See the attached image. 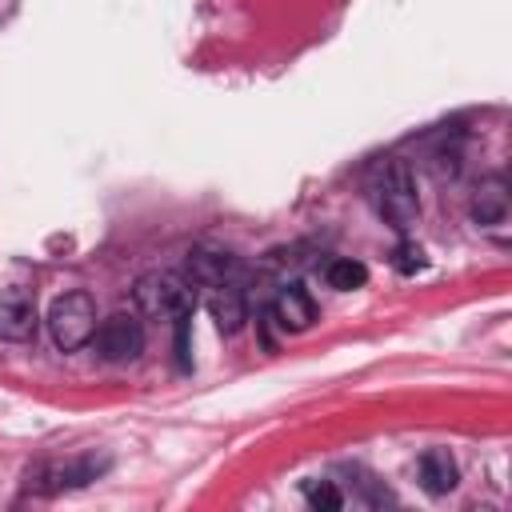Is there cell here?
Returning <instances> with one entry per match:
<instances>
[{"mask_svg": "<svg viewBox=\"0 0 512 512\" xmlns=\"http://www.w3.org/2000/svg\"><path fill=\"white\" fill-rule=\"evenodd\" d=\"M36 324H40L36 300L24 288H4L0 292V336L24 344V340L36 336Z\"/></svg>", "mask_w": 512, "mask_h": 512, "instance_id": "5b68a950", "label": "cell"}, {"mask_svg": "<svg viewBox=\"0 0 512 512\" xmlns=\"http://www.w3.org/2000/svg\"><path fill=\"white\" fill-rule=\"evenodd\" d=\"M368 200L376 208V216L396 228V232H408L416 220H420V196H416V180H412V168L404 160H384L368 184Z\"/></svg>", "mask_w": 512, "mask_h": 512, "instance_id": "6da1fadb", "label": "cell"}, {"mask_svg": "<svg viewBox=\"0 0 512 512\" xmlns=\"http://www.w3.org/2000/svg\"><path fill=\"white\" fill-rule=\"evenodd\" d=\"M304 500H308L312 508H324V512H336V508L344 504V496H340V488H336L332 480H308V484H304Z\"/></svg>", "mask_w": 512, "mask_h": 512, "instance_id": "4fadbf2b", "label": "cell"}, {"mask_svg": "<svg viewBox=\"0 0 512 512\" xmlns=\"http://www.w3.org/2000/svg\"><path fill=\"white\" fill-rule=\"evenodd\" d=\"M472 220L480 228H500L508 224V180L504 176H484L472 192V204H468Z\"/></svg>", "mask_w": 512, "mask_h": 512, "instance_id": "9c48e42d", "label": "cell"}, {"mask_svg": "<svg viewBox=\"0 0 512 512\" xmlns=\"http://www.w3.org/2000/svg\"><path fill=\"white\" fill-rule=\"evenodd\" d=\"M104 468H108V460L84 456V460H72V464L40 468L36 476H28V488H36V492H60V488H80V484L96 480V476H100Z\"/></svg>", "mask_w": 512, "mask_h": 512, "instance_id": "ba28073f", "label": "cell"}, {"mask_svg": "<svg viewBox=\"0 0 512 512\" xmlns=\"http://www.w3.org/2000/svg\"><path fill=\"white\" fill-rule=\"evenodd\" d=\"M136 312L148 320H180L196 312V288H188V280H180L176 272H144L132 288Z\"/></svg>", "mask_w": 512, "mask_h": 512, "instance_id": "7a4b0ae2", "label": "cell"}, {"mask_svg": "<svg viewBox=\"0 0 512 512\" xmlns=\"http://www.w3.org/2000/svg\"><path fill=\"white\" fill-rule=\"evenodd\" d=\"M420 488L428 496H444L456 488V460L448 456V448H428L420 456Z\"/></svg>", "mask_w": 512, "mask_h": 512, "instance_id": "8fae6325", "label": "cell"}, {"mask_svg": "<svg viewBox=\"0 0 512 512\" xmlns=\"http://www.w3.org/2000/svg\"><path fill=\"white\" fill-rule=\"evenodd\" d=\"M48 328L60 352H76L96 332V300L88 292H64L48 308Z\"/></svg>", "mask_w": 512, "mask_h": 512, "instance_id": "3957f363", "label": "cell"}, {"mask_svg": "<svg viewBox=\"0 0 512 512\" xmlns=\"http://www.w3.org/2000/svg\"><path fill=\"white\" fill-rule=\"evenodd\" d=\"M272 320L284 332H308L316 324V300L308 296L304 284H284L272 300Z\"/></svg>", "mask_w": 512, "mask_h": 512, "instance_id": "52a82bcc", "label": "cell"}, {"mask_svg": "<svg viewBox=\"0 0 512 512\" xmlns=\"http://www.w3.org/2000/svg\"><path fill=\"white\" fill-rule=\"evenodd\" d=\"M208 312H212V320H216V328L220 332H240L244 328V320H248V296H244V288L240 284H216V288H208Z\"/></svg>", "mask_w": 512, "mask_h": 512, "instance_id": "30bf717a", "label": "cell"}, {"mask_svg": "<svg viewBox=\"0 0 512 512\" xmlns=\"http://www.w3.org/2000/svg\"><path fill=\"white\" fill-rule=\"evenodd\" d=\"M392 264H396V272L412 276V272H420L428 260H424V252H420L416 244H400V248H396V256H392Z\"/></svg>", "mask_w": 512, "mask_h": 512, "instance_id": "5bb4252c", "label": "cell"}, {"mask_svg": "<svg viewBox=\"0 0 512 512\" xmlns=\"http://www.w3.org/2000/svg\"><path fill=\"white\" fill-rule=\"evenodd\" d=\"M188 276L204 288H216V284H240L244 268L232 252H220V248H192L188 252Z\"/></svg>", "mask_w": 512, "mask_h": 512, "instance_id": "8992f818", "label": "cell"}, {"mask_svg": "<svg viewBox=\"0 0 512 512\" xmlns=\"http://www.w3.org/2000/svg\"><path fill=\"white\" fill-rule=\"evenodd\" d=\"M92 340H96V352L112 364H132L144 352V328L132 312H112L108 320H100Z\"/></svg>", "mask_w": 512, "mask_h": 512, "instance_id": "277c9868", "label": "cell"}, {"mask_svg": "<svg viewBox=\"0 0 512 512\" xmlns=\"http://www.w3.org/2000/svg\"><path fill=\"white\" fill-rule=\"evenodd\" d=\"M324 280H328V288H336V292H352V288H364V284H368V268H364L360 260H332V264L324 268Z\"/></svg>", "mask_w": 512, "mask_h": 512, "instance_id": "7c38bea8", "label": "cell"}]
</instances>
